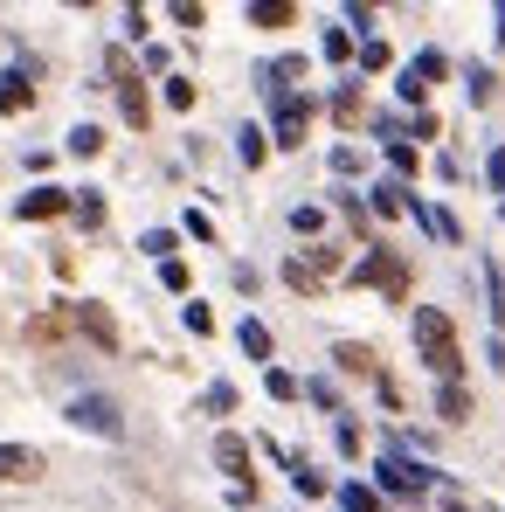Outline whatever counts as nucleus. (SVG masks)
I'll use <instances>...</instances> for the list:
<instances>
[{"mask_svg": "<svg viewBox=\"0 0 505 512\" xmlns=\"http://www.w3.org/2000/svg\"><path fill=\"white\" fill-rule=\"evenodd\" d=\"M201 409H208V416H229V409H236V388H229V381H215V388L201 395Z\"/></svg>", "mask_w": 505, "mask_h": 512, "instance_id": "16", "label": "nucleus"}, {"mask_svg": "<svg viewBox=\"0 0 505 512\" xmlns=\"http://www.w3.org/2000/svg\"><path fill=\"white\" fill-rule=\"evenodd\" d=\"M319 222H326V215H319V208H291V229H298V236H312V229H319Z\"/></svg>", "mask_w": 505, "mask_h": 512, "instance_id": "24", "label": "nucleus"}, {"mask_svg": "<svg viewBox=\"0 0 505 512\" xmlns=\"http://www.w3.org/2000/svg\"><path fill=\"white\" fill-rule=\"evenodd\" d=\"M305 118H312V104L305 97H277V146L291 153V146H305Z\"/></svg>", "mask_w": 505, "mask_h": 512, "instance_id": "4", "label": "nucleus"}, {"mask_svg": "<svg viewBox=\"0 0 505 512\" xmlns=\"http://www.w3.org/2000/svg\"><path fill=\"white\" fill-rule=\"evenodd\" d=\"M416 353H422V367L436 374V381H457V326L436 312V305H416Z\"/></svg>", "mask_w": 505, "mask_h": 512, "instance_id": "1", "label": "nucleus"}, {"mask_svg": "<svg viewBox=\"0 0 505 512\" xmlns=\"http://www.w3.org/2000/svg\"><path fill=\"white\" fill-rule=\"evenodd\" d=\"M409 77H416V84L429 90V77H443V56H436V49H422L416 63H409Z\"/></svg>", "mask_w": 505, "mask_h": 512, "instance_id": "18", "label": "nucleus"}, {"mask_svg": "<svg viewBox=\"0 0 505 512\" xmlns=\"http://www.w3.org/2000/svg\"><path fill=\"white\" fill-rule=\"evenodd\" d=\"M236 153H243V167H263V153H270V139H263L256 125H243V132H236Z\"/></svg>", "mask_w": 505, "mask_h": 512, "instance_id": "7", "label": "nucleus"}, {"mask_svg": "<svg viewBox=\"0 0 505 512\" xmlns=\"http://www.w3.org/2000/svg\"><path fill=\"white\" fill-rule=\"evenodd\" d=\"M111 70H118V63H111ZM118 97H125V118H132V125H146V97H139V84H132L125 70H118Z\"/></svg>", "mask_w": 505, "mask_h": 512, "instance_id": "12", "label": "nucleus"}, {"mask_svg": "<svg viewBox=\"0 0 505 512\" xmlns=\"http://www.w3.org/2000/svg\"><path fill=\"white\" fill-rule=\"evenodd\" d=\"M139 250L160 256V263H173V229H146V236H139Z\"/></svg>", "mask_w": 505, "mask_h": 512, "instance_id": "17", "label": "nucleus"}, {"mask_svg": "<svg viewBox=\"0 0 505 512\" xmlns=\"http://www.w3.org/2000/svg\"><path fill=\"white\" fill-rule=\"evenodd\" d=\"M215 464L243 485V478H250V443H243V436H215Z\"/></svg>", "mask_w": 505, "mask_h": 512, "instance_id": "5", "label": "nucleus"}, {"mask_svg": "<svg viewBox=\"0 0 505 512\" xmlns=\"http://www.w3.org/2000/svg\"><path fill=\"white\" fill-rule=\"evenodd\" d=\"M436 416H443V423H464V388H457V381L436 388Z\"/></svg>", "mask_w": 505, "mask_h": 512, "instance_id": "10", "label": "nucleus"}, {"mask_svg": "<svg viewBox=\"0 0 505 512\" xmlns=\"http://www.w3.org/2000/svg\"><path fill=\"white\" fill-rule=\"evenodd\" d=\"M402 208H409V187L381 180V187H374V215H402Z\"/></svg>", "mask_w": 505, "mask_h": 512, "instance_id": "8", "label": "nucleus"}, {"mask_svg": "<svg viewBox=\"0 0 505 512\" xmlns=\"http://www.w3.org/2000/svg\"><path fill=\"white\" fill-rule=\"evenodd\" d=\"M28 104V77L14 70V77H0V111H21Z\"/></svg>", "mask_w": 505, "mask_h": 512, "instance_id": "15", "label": "nucleus"}, {"mask_svg": "<svg viewBox=\"0 0 505 512\" xmlns=\"http://www.w3.org/2000/svg\"><path fill=\"white\" fill-rule=\"evenodd\" d=\"M167 104H173V111H187V104H194V84H187V77H173V84H167Z\"/></svg>", "mask_w": 505, "mask_h": 512, "instance_id": "23", "label": "nucleus"}, {"mask_svg": "<svg viewBox=\"0 0 505 512\" xmlns=\"http://www.w3.org/2000/svg\"><path fill=\"white\" fill-rule=\"evenodd\" d=\"M464 97H471V104H492V70H485V63L464 70Z\"/></svg>", "mask_w": 505, "mask_h": 512, "instance_id": "13", "label": "nucleus"}, {"mask_svg": "<svg viewBox=\"0 0 505 512\" xmlns=\"http://www.w3.org/2000/svg\"><path fill=\"white\" fill-rule=\"evenodd\" d=\"M97 146H104V132H97V125H77V132H70V153H77V160H90Z\"/></svg>", "mask_w": 505, "mask_h": 512, "instance_id": "19", "label": "nucleus"}, {"mask_svg": "<svg viewBox=\"0 0 505 512\" xmlns=\"http://www.w3.org/2000/svg\"><path fill=\"white\" fill-rule=\"evenodd\" d=\"M485 173H492V187L505 194V153H492V167H485Z\"/></svg>", "mask_w": 505, "mask_h": 512, "instance_id": "27", "label": "nucleus"}, {"mask_svg": "<svg viewBox=\"0 0 505 512\" xmlns=\"http://www.w3.org/2000/svg\"><path fill=\"white\" fill-rule=\"evenodd\" d=\"M236 340H243V353H250V360H270V333H263L256 319H243V326H236Z\"/></svg>", "mask_w": 505, "mask_h": 512, "instance_id": "11", "label": "nucleus"}, {"mask_svg": "<svg viewBox=\"0 0 505 512\" xmlns=\"http://www.w3.org/2000/svg\"><path fill=\"white\" fill-rule=\"evenodd\" d=\"M485 291H492V319L505 326V284H499V270H485Z\"/></svg>", "mask_w": 505, "mask_h": 512, "instance_id": "22", "label": "nucleus"}, {"mask_svg": "<svg viewBox=\"0 0 505 512\" xmlns=\"http://www.w3.org/2000/svg\"><path fill=\"white\" fill-rule=\"evenodd\" d=\"M291 485H298L305 499H319V492H326V478H319V471H312L305 457H291Z\"/></svg>", "mask_w": 505, "mask_h": 512, "instance_id": "14", "label": "nucleus"}, {"mask_svg": "<svg viewBox=\"0 0 505 512\" xmlns=\"http://www.w3.org/2000/svg\"><path fill=\"white\" fill-rule=\"evenodd\" d=\"M56 208H63V187H35V194L21 201V215H35V222H42V215H56Z\"/></svg>", "mask_w": 505, "mask_h": 512, "instance_id": "9", "label": "nucleus"}, {"mask_svg": "<svg viewBox=\"0 0 505 512\" xmlns=\"http://www.w3.org/2000/svg\"><path fill=\"white\" fill-rule=\"evenodd\" d=\"M263 388H270V395H277V402H291V395H298V381H291V374H284V367H270V374H263Z\"/></svg>", "mask_w": 505, "mask_h": 512, "instance_id": "21", "label": "nucleus"}, {"mask_svg": "<svg viewBox=\"0 0 505 512\" xmlns=\"http://www.w3.org/2000/svg\"><path fill=\"white\" fill-rule=\"evenodd\" d=\"M326 56H333V63H346V56H353V42H346V28H333V35H326Z\"/></svg>", "mask_w": 505, "mask_h": 512, "instance_id": "26", "label": "nucleus"}, {"mask_svg": "<svg viewBox=\"0 0 505 512\" xmlns=\"http://www.w3.org/2000/svg\"><path fill=\"white\" fill-rule=\"evenodd\" d=\"M35 471H42V457L28 443H0V478H35Z\"/></svg>", "mask_w": 505, "mask_h": 512, "instance_id": "6", "label": "nucleus"}, {"mask_svg": "<svg viewBox=\"0 0 505 512\" xmlns=\"http://www.w3.org/2000/svg\"><path fill=\"white\" fill-rule=\"evenodd\" d=\"M429 485H436V471H429V464H409L402 450H388V457H381V492H395V499H422Z\"/></svg>", "mask_w": 505, "mask_h": 512, "instance_id": "3", "label": "nucleus"}, {"mask_svg": "<svg viewBox=\"0 0 505 512\" xmlns=\"http://www.w3.org/2000/svg\"><path fill=\"white\" fill-rule=\"evenodd\" d=\"M339 512H374V492L367 485H339Z\"/></svg>", "mask_w": 505, "mask_h": 512, "instance_id": "20", "label": "nucleus"}, {"mask_svg": "<svg viewBox=\"0 0 505 512\" xmlns=\"http://www.w3.org/2000/svg\"><path fill=\"white\" fill-rule=\"evenodd\" d=\"M160 284L167 291H187V263H160Z\"/></svg>", "mask_w": 505, "mask_h": 512, "instance_id": "25", "label": "nucleus"}, {"mask_svg": "<svg viewBox=\"0 0 505 512\" xmlns=\"http://www.w3.org/2000/svg\"><path fill=\"white\" fill-rule=\"evenodd\" d=\"M63 416H70L77 429H90V436H111V443L125 436V416H118V402H111V395H77Z\"/></svg>", "mask_w": 505, "mask_h": 512, "instance_id": "2", "label": "nucleus"}]
</instances>
